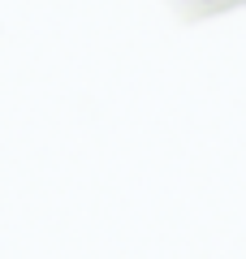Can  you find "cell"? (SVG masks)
<instances>
[{"instance_id":"1","label":"cell","mask_w":246,"mask_h":259,"mask_svg":"<svg viewBox=\"0 0 246 259\" xmlns=\"http://www.w3.org/2000/svg\"><path fill=\"white\" fill-rule=\"evenodd\" d=\"M190 5H220V0H190Z\"/></svg>"}]
</instances>
